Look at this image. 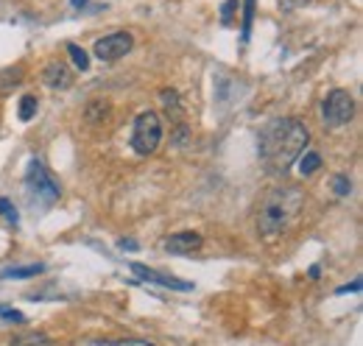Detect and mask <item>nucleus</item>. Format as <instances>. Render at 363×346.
Returning a JSON list of instances; mask_svg holds the SVG:
<instances>
[{"instance_id":"obj_7","label":"nucleus","mask_w":363,"mask_h":346,"mask_svg":"<svg viewBox=\"0 0 363 346\" xmlns=\"http://www.w3.org/2000/svg\"><path fill=\"white\" fill-rule=\"evenodd\" d=\"M131 273L134 276H140L142 282H151V285H159V287H170V290H193L195 285L193 282H187V279H176V276H168V273H159V271H154V268H148V265H140V262H131Z\"/></svg>"},{"instance_id":"obj_24","label":"nucleus","mask_w":363,"mask_h":346,"mask_svg":"<svg viewBox=\"0 0 363 346\" xmlns=\"http://www.w3.org/2000/svg\"><path fill=\"white\" fill-rule=\"evenodd\" d=\"M117 246H120L123 251H137V248H140V243H137V240H126V237H123Z\"/></svg>"},{"instance_id":"obj_21","label":"nucleus","mask_w":363,"mask_h":346,"mask_svg":"<svg viewBox=\"0 0 363 346\" xmlns=\"http://www.w3.org/2000/svg\"><path fill=\"white\" fill-rule=\"evenodd\" d=\"M235 11H237V0H226V3L221 6V22H223V25H232Z\"/></svg>"},{"instance_id":"obj_22","label":"nucleus","mask_w":363,"mask_h":346,"mask_svg":"<svg viewBox=\"0 0 363 346\" xmlns=\"http://www.w3.org/2000/svg\"><path fill=\"white\" fill-rule=\"evenodd\" d=\"M98 346H154V343L140 340V338H126V340H106V343H98Z\"/></svg>"},{"instance_id":"obj_10","label":"nucleus","mask_w":363,"mask_h":346,"mask_svg":"<svg viewBox=\"0 0 363 346\" xmlns=\"http://www.w3.org/2000/svg\"><path fill=\"white\" fill-rule=\"evenodd\" d=\"M8 346H56V343L50 340V335L39 332V329H25V332H17Z\"/></svg>"},{"instance_id":"obj_23","label":"nucleus","mask_w":363,"mask_h":346,"mask_svg":"<svg viewBox=\"0 0 363 346\" xmlns=\"http://www.w3.org/2000/svg\"><path fill=\"white\" fill-rule=\"evenodd\" d=\"M0 318L6 321H17V324H25V315L20 310H11V307H0Z\"/></svg>"},{"instance_id":"obj_20","label":"nucleus","mask_w":363,"mask_h":346,"mask_svg":"<svg viewBox=\"0 0 363 346\" xmlns=\"http://www.w3.org/2000/svg\"><path fill=\"white\" fill-rule=\"evenodd\" d=\"M0 215H3V218H6L8 223H14V226L20 223V215H17V206H14V204H11L8 198H0Z\"/></svg>"},{"instance_id":"obj_26","label":"nucleus","mask_w":363,"mask_h":346,"mask_svg":"<svg viewBox=\"0 0 363 346\" xmlns=\"http://www.w3.org/2000/svg\"><path fill=\"white\" fill-rule=\"evenodd\" d=\"M318 273H321L318 265H313V268H310V279H318Z\"/></svg>"},{"instance_id":"obj_9","label":"nucleus","mask_w":363,"mask_h":346,"mask_svg":"<svg viewBox=\"0 0 363 346\" xmlns=\"http://www.w3.org/2000/svg\"><path fill=\"white\" fill-rule=\"evenodd\" d=\"M42 81L50 86V89H70L73 86V73L64 61H50L45 70H42Z\"/></svg>"},{"instance_id":"obj_8","label":"nucleus","mask_w":363,"mask_h":346,"mask_svg":"<svg viewBox=\"0 0 363 346\" xmlns=\"http://www.w3.org/2000/svg\"><path fill=\"white\" fill-rule=\"evenodd\" d=\"M201 243H204V237L198 232H176L162 243V248L170 254H193L201 248Z\"/></svg>"},{"instance_id":"obj_5","label":"nucleus","mask_w":363,"mask_h":346,"mask_svg":"<svg viewBox=\"0 0 363 346\" xmlns=\"http://www.w3.org/2000/svg\"><path fill=\"white\" fill-rule=\"evenodd\" d=\"M321 117L327 126L341 128L355 117V98L346 89H332L321 103Z\"/></svg>"},{"instance_id":"obj_15","label":"nucleus","mask_w":363,"mask_h":346,"mask_svg":"<svg viewBox=\"0 0 363 346\" xmlns=\"http://www.w3.org/2000/svg\"><path fill=\"white\" fill-rule=\"evenodd\" d=\"M36 106H39L36 95H22V98H20V106H17V117H20L22 123H28V120L36 114Z\"/></svg>"},{"instance_id":"obj_14","label":"nucleus","mask_w":363,"mask_h":346,"mask_svg":"<svg viewBox=\"0 0 363 346\" xmlns=\"http://www.w3.org/2000/svg\"><path fill=\"white\" fill-rule=\"evenodd\" d=\"M316 170H321V156L316 151H304L299 156V173L302 176H313Z\"/></svg>"},{"instance_id":"obj_18","label":"nucleus","mask_w":363,"mask_h":346,"mask_svg":"<svg viewBox=\"0 0 363 346\" xmlns=\"http://www.w3.org/2000/svg\"><path fill=\"white\" fill-rule=\"evenodd\" d=\"M109 112V106H106V100H89V109H87V117L92 120V123H98L103 114Z\"/></svg>"},{"instance_id":"obj_17","label":"nucleus","mask_w":363,"mask_h":346,"mask_svg":"<svg viewBox=\"0 0 363 346\" xmlns=\"http://www.w3.org/2000/svg\"><path fill=\"white\" fill-rule=\"evenodd\" d=\"M67 53H70V59H73V64H75L78 70H89V56H87L84 47H78L75 42H70V45H67Z\"/></svg>"},{"instance_id":"obj_16","label":"nucleus","mask_w":363,"mask_h":346,"mask_svg":"<svg viewBox=\"0 0 363 346\" xmlns=\"http://www.w3.org/2000/svg\"><path fill=\"white\" fill-rule=\"evenodd\" d=\"M251 22H254V0H243V25H240L243 42H249V36H251Z\"/></svg>"},{"instance_id":"obj_12","label":"nucleus","mask_w":363,"mask_h":346,"mask_svg":"<svg viewBox=\"0 0 363 346\" xmlns=\"http://www.w3.org/2000/svg\"><path fill=\"white\" fill-rule=\"evenodd\" d=\"M22 78H25V67H22V64L0 70V95H6V92H11L14 86H20Z\"/></svg>"},{"instance_id":"obj_4","label":"nucleus","mask_w":363,"mask_h":346,"mask_svg":"<svg viewBox=\"0 0 363 346\" xmlns=\"http://www.w3.org/2000/svg\"><path fill=\"white\" fill-rule=\"evenodd\" d=\"M25 190H28V195H31L36 204H45V206L56 204L59 195H61L59 181H56V179L50 176V170H47L42 162H36V159L28 162V170H25Z\"/></svg>"},{"instance_id":"obj_13","label":"nucleus","mask_w":363,"mask_h":346,"mask_svg":"<svg viewBox=\"0 0 363 346\" xmlns=\"http://www.w3.org/2000/svg\"><path fill=\"white\" fill-rule=\"evenodd\" d=\"M42 271H45V265H42V262L14 265V268H6V271L0 273V279H31V276H36V273H42Z\"/></svg>"},{"instance_id":"obj_28","label":"nucleus","mask_w":363,"mask_h":346,"mask_svg":"<svg viewBox=\"0 0 363 346\" xmlns=\"http://www.w3.org/2000/svg\"><path fill=\"white\" fill-rule=\"evenodd\" d=\"M296 3H307V0H296ZM279 6H282V8H290V3H288V0H279Z\"/></svg>"},{"instance_id":"obj_3","label":"nucleus","mask_w":363,"mask_h":346,"mask_svg":"<svg viewBox=\"0 0 363 346\" xmlns=\"http://www.w3.org/2000/svg\"><path fill=\"white\" fill-rule=\"evenodd\" d=\"M162 142V120L156 112L145 109L134 117V126H131V148L134 153L140 156H151Z\"/></svg>"},{"instance_id":"obj_6","label":"nucleus","mask_w":363,"mask_h":346,"mask_svg":"<svg viewBox=\"0 0 363 346\" xmlns=\"http://www.w3.org/2000/svg\"><path fill=\"white\" fill-rule=\"evenodd\" d=\"M131 47H134V36H131L128 31H114V33L98 39L95 47H92V53H95V59H101V61H117V59H123Z\"/></svg>"},{"instance_id":"obj_27","label":"nucleus","mask_w":363,"mask_h":346,"mask_svg":"<svg viewBox=\"0 0 363 346\" xmlns=\"http://www.w3.org/2000/svg\"><path fill=\"white\" fill-rule=\"evenodd\" d=\"M70 3H73V6H75V8H81V6H87V3H89V0H70Z\"/></svg>"},{"instance_id":"obj_11","label":"nucleus","mask_w":363,"mask_h":346,"mask_svg":"<svg viewBox=\"0 0 363 346\" xmlns=\"http://www.w3.org/2000/svg\"><path fill=\"white\" fill-rule=\"evenodd\" d=\"M159 100H162V109L168 112L170 120L182 123V100H179V92L176 89H159Z\"/></svg>"},{"instance_id":"obj_1","label":"nucleus","mask_w":363,"mask_h":346,"mask_svg":"<svg viewBox=\"0 0 363 346\" xmlns=\"http://www.w3.org/2000/svg\"><path fill=\"white\" fill-rule=\"evenodd\" d=\"M307 126L299 117H276L257 137V156L268 173H285L307 148Z\"/></svg>"},{"instance_id":"obj_2","label":"nucleus","mask_w":363,"mask_h":346,"mask_svg":"<svg viewBox=\"0 0 363 346\" xmlns=\"http://www.w3.org/2000/svg\"><path fill=\"white\" fill-rule=\"evenodd\" d=\"M304 206V190L296 187V184H282V187H274L262 195L260 201V209H257V232L262 237H279L282 232H288L299 212Z\"/></svg>"},{"instance_id":"obj_19","label":"nucleus","mask_w":363,"mask_h":346,"mask_svg":"<svg viewBox=\"0 0 363 346\" xmlns=\"http://www.w3.org/2000/svg\"><path fill=\"white\" fill-rule=\"evenodd\" d=\"M332 190H335V195H349V193H352V181H349V176H343V173L332 176Z\"/></svg>"},{"instance_id":"obj_25","label":"nucleus","mask_w":363,"mask_h":346,"mask_svg":"<svg viewBox=\"0 0 363 346\" xmlns=\"http://www.w3.org/2000/svg\"><path fill=\"white\" fill-rule=\"evenodd\" d=\"M360 290V279H355L352 285H343V287H338V293H357Z\"/></svg>"}]
</instances>
